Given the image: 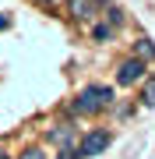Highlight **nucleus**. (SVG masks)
<instances>
[{"label":"nucleus","mask_w":155,"mask_h":159,"mask_svg":"<svg viewBox=\"0 0 155 159\" xmlns=\"http://www.w3.org/2000/svg\"><path fill=\"white\" fill-rule=\"evenodd\" d=\"M102 4L106 0H67V14L81 25H92L99 18V11H102Z\"/></svg>","instance_id":"3"},{"label":"nucleus","mask_w":155,"mask_h":159,"mask_svg":"<svg viewBox=\"0 0 155 159\" xmlns=\"http://www.w3.org/2000/svg\"><path fill=\"white\" fill-rule=\"evenodd\" d=\"M35 7H42V11H53V14H60L63 7H67V0H32Z\"/></svg>","instance_id":"7"},{"label":"nucleus","mask_w":155,"mask_h":159,"mask_svg":"<svg viewBox=\"0 0 155 159\" xmlns=\"http://www.w3.org/2000/svg\"><path fill=\"white\" fill-rule=\"evenodd\" d=\"M109 131H92V134H85L81 138V145H78V152H81V159H88V156H99V152H106L109 148Z\"/></svg>","instance_id":"4"},{"label":"nucleus","mask_w":155,"mask_h":159,"mask_svg":"<svg viewBox=\"0 0 155 159\" xmlns=\"http://www.w3.org/2000/svg\"><path fill=\"white\" fill-rule=\"evenodd\" d=\"M53 142H57V145H71V142H74V134H71V127H63V131H53Z\"/></svg>","instance_id":"8"},{"label":"nucleus","mask_w":155,"mask_h":159,"mask_svg":"<svg viewBox=\"0 0 155 159\" xmlns=\"http://www.w3.org/2000/svg\"><path fill=\"white\" fill-rule=\"evenodd\" d=\"M113 102V89H106V85H88L81 96L74 99V113H81V117H95V113H102V110Z\"/></svg>","instance_id":"1"},{"label":"nucleus","mask_w":155,"mask_h":159,"mask_svg":"<svg viewBox=\"0 0 155 159\" xmlns=\"http://www.w3.org/2000/svg\"><path fill=\"white\" fill-rule=\"evenodd\" d=\"M141 106H155V74H152V78H148V85H144V92H141Z\"/></svg>","instance_id":"6"},{"label":"nucleus","mask_w":155,"mask_h":159,"mask_svg":"<svg viewBox=\"0 0 155 159\" xmlns=\"http://www.w3.org/2000/svg\"><path fill=\"white\" fill-rule=\"evenodd\" d=\"M57 159H81V152H78V148H63Z\"/></svg>","instance_id":"10"},{"label":"nucleus","mask_w":155,"mask_h":159,"mask_svg":"<svg viewBox=\"0 0 155 159\" xmlns=\"http://www.w3.org/2000/svg\"><path fill=\"white\" fill-rule=\"evenodd\" d=\"M0 159H11V156H7V152H0Z\"/></svg>","instance_id":"12"},{"label":"nucleus","mask_w":155,"mask_h":159,"mask_svg":"<svg viewBox=\"0 0 155 159\" xmlns=\"http://www.w3.org/2000/svg\"><path fill=\"white\" fill-rule=\"evenodd\" d=\"M131 57H138V60H152V57H155V43H152V39H138Z\"/></svg>","instance_id":"5"},{"label":"nucleus","mask_w":155,"mask_h":159,"mask_svg":"<svg viewBox=\"0 0 155 159\" xmlns=\"http://www.w3.org/2000/svg\"><path fill=\"white\" fill-rule=\"evenodd\" d=\"M141 78H148V60L127 57V60L116 64V81H120V85H138Z\"/></svg>","instance_id":"2"},{"label":"nucleus","mask_w":155,"mask_h":159,"mask_svg":"<svg viewBox=\"0 0 155 159\" xmlns=\"http://www.w3.org/2000/svg\"><path fill=\"white\" fill-rule=\"evenodd\" d=\"M7 25H11V18H4V14H0V29H7Z\"/></svg>","instance_id":"11"},{"label":"nucleus","mask_w":155,"mask_h":159,"mask_svg":"<svg viewBox=\"0 0 155 159\" xmlns=\"http://www.w3.org/2000/svg\"><path fill=\"white\" fill-rule=\"evenodd\" d=\"M18 159H46V152H42V148H25Z\"/></svg>","instance_id":"9"}]
</instances>
